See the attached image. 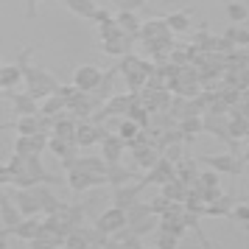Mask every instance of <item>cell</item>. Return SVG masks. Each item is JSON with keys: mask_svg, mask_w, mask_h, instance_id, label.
Listing matches in <instances>:
<instances>
[{"mask_svg": "<svg viewBox=\"0 0 249 249\" xmlns=\"http://www.w3.org/2000/svg\"><path fill=\"white\" fill-rule=\"evenodd\" d=\"M25 215L20 213V207L14 204L12 193H3V204H0V224H3V230H0V235H9L17 224H23Z\"/></svg>", "mask_w": 249, "mask_h": 249, "instance_id": "cell-6", "label": "cell"}, {"mask_svg": "<svg viewBox=\"0 0 249 249\" xmlns=\"http://www.w3.org/2000/svg\"><path fill=\"white\" fill-rule=\"evenodd\" d=\"M230 132H232V140H247V135H249V118L247 115H241V112H235L232 118H230Z\"/></svg>", "mask_w": 249, "mask_h": 249, "instance_id": "cell-26", "label": "cell"}, {"mask_svg": "<svg viewBox=\"0 0 249 249\" xmlns=\"http://www.w3.org/2000/svg\"><path fill=\"white\" fill-rule=\"evenodd\" d=\"M68 185L76 193H84L90 188H98V185H109V182H107V174H90V171L73 168V171H68Z\"/></svg>", "mask_w": 249, "mask_h": 249, "instance_id": "cell-4", "label": "cell"}, {"mask_svg": "<svg viewBox=\"0 0 249 249\" xmlns=\"http://www.w3.org/2000/svg\"><path fill=\"white\" fill-rule=\"evenodd\" d=\"M235 199L232 196H224V199H218V202L207 204V210H204V215H210V218H230L232 215V207H235Z\"/></svg>", "mask_w": 249, "mask_h": 249, "instance_id": "cell-22", "label": "cell"}, {"mask_svg": "<svg viewBox=\"0 0 249 249\" xmlns=\"http://www.w3.org/2000/svg\"><path fill=\"white\" fill-rule=\"evenodd\" d=\"M23 79H25L23 62H17V65H3V70H0V87H3V92H12Z\"/></svg>", "mask_w": 249, "mask_h": 249, "instance_id": "cell-14", "label": "cell"}, {"mask_svg": "<svg viewBox=\"0 0 249 249\" xmlns=\"http://www.w3.org/2000/svg\"><path fill=\"white\" fill-rule=\"evenodd\" d=\"M160 230L182 238L185 232H188V224H185V218H160Z\"/></svg>", "mask_w": 249, "mask_h": 249, "instance_id": "cell-31", "label": "cell"}, {"mask_svg": "<svg viewBox=\"0 0 249 249\" xmlns=\"http://www.w3.org/2000/svg\"><path fill=\"white\" fill-rule=\"evenodd\" d=\"M12 199H14V204L20 207V213L25 215V218H36V215L42 213V204H39V196H36V191L34 188H17V191L12 193Z\"/></svg>", "mask_w": 249, "mask_h": 249, "instance_id": "cell-7", "label": "cell"}, {"mask_svg": "<svg viewBox=\"0 0 249 249\" xmlns=\"http://www.w3.org/2000/svg\"><path fill=\"white\" fill-rule=\"evenodd\" d=\"M143 3H146V0H124L121 6H124V12H135V9H140V6H143Z\"/></svg>", "mask_w": 249, "mask_h": 249, "instance_id": "cell-41", "label": "cell"}, {"mask_svg": "<svg viewBox=\"0 0 249 249\" xmlns=\"http://www.w3.org/2000/svg\"><path fill=\"white\" fill-rule=\"evenodd\" d=\"M174 177H177V162H171V160L162 157L151 171H146L143 182H146V185H165V182H171Z\"/></svg>", "mask_w": 249, "mask_h": 249, "instance_id": "cell-11", "label": "cell"}, {"mask_svg": "<svg viewBox=\"0 0 249 249\" xmlns=\"http://www.w3.org/2000/svg\"><path fill=\"white\" fill-rule=\"evenodd\" d=\"M14 129L20 137H31V135H42V115H25L14 121Z\"/></svg>", "mask_w": 249, "mask_h": 249, "instance_id": "cell-18", "label": "cell"}, {"mask_svg": "<svg viewBox=\"0 0 249 249\" xmlns=\"http://www.w3.org/2000/svg\"><path fill=\"white\" fill-rule=\"evenodd\" d=\"M177 244H179V238H177V235L162 232V230L154 232V247H157V249H177Z\"/></svg>", "mask_w": 249, "mask_h": 249, "instance_id": "cell-35", "label": "cell"}, {"mask_svg": "<svg viewBox=\"0 0 249 249\" xmlns=\"http://www.w3.org/2000/svg\"><path fill=\"white\" fill-rule=\"evenodd\" d=\"M65 109H68V101L59 92H53L51 98H45V101L39 104V115H45V118H59Z\"/></svg>", "mask_w": 249, "mask_h": 249, "instance_id": "cell-20", "label": "cell"}, {"mask_svg": "<svg viewBox=\"0 0 249 249\" xmlns=\"http://www.w3.org/2000/svg\"><path fill=\"white\" fill-rule=\"evenodd\" d=\"M165 23H168V28L174 31V34H185L188 28H191V20H188V12H174L165 17Z\"/></svg>", "mask_w": 249, "mask_h": 249, "instance_id": "cell-28", "label": "cell"}, {"mask_svg": "<svg viewBox=\"0 0 249 249\" xmlns=\"http://www.w3.org/2000/svg\"><path fill=\"white\" fill-rule=\"evenodd\" d=\"M28 56H31V48H25L23 53L17 56V62H23V68H25V84H28V95H34L36 101L42 104L45 98H51L53 92H59V84L48 70L42 68H28Z\"/></svg>", "mask_w": 249, "mask_h": 249, "instance_id": "cell-1", "label": "cell"}, {"mask_svg": "<svg viewBox=\"0 0 249 249\" xmlns=\"http://www.w3.org/2000/svg\"><path fill=\"white\" fill-rule=\"evenodd\" d=\"M34 191H36V196H39V204H42V213H45V218L59 215L62 210H65V202H62V199H56V196L48 191L45 185H36Z\"/></svg>", "mask_w": 249, "mask_h": 249, "instance_id": "cell-15", "label": "cell"}, {"mask_svg": "<svg viewBox=\"0 0 249 249\" xmlns=\"http://www.w3.org/2000/svg\"><path fill=\"white\" fill-rule=\"evenodd\" d=\"M247 6H244V3H238V0H230V3H227V17H230V20H232V23H244V20H247Z\"/></svg>", "mask_w": 249, "mask_h": 249, "instance_id": "cell-33", "label": "cell"}, {"mask_svg": "<svg viewBox=\"0 0 249 249\" xmlns=\"http://www.w3.org/2000/svg\"><path fill=\"white\" fill-rule=\"evenodd\" d=\"M148 215H154V213H151V204H140V202H137L135 207H129V210H126V218H129V227H137L140 221H146Z\"/></svg>", "mask_w": 249, "mask_h": 249, "instance_id": "cell-29", "label": "cell"}, {"mask_svg": "<svg viewBox=\"0 0 249 249\" xmlns=\"http://www.w3.org/2000/svg\"><path fill=\"white\" fill-rule=\"evenodd\" d=\"M101 146H104V160H107L109 165H115V162H121V157H124V151L129 148V143H126L121 135H118V137L109 135V137L101 143Z\"/></svg>", "mask_w": 249, "mask_h": 249, "instance_id": "cell-16", "label": "cell"}, {"mask_svg": "<svg viewBox=\"0 0 249 249\" xmlns=\"http://www.w3.org/2000/svg\"><path fill=\"white\" fill-rule=\"evenodd\" d=\"M56 249H65V247H56Z\"/></svg>", "mask_w": 249, "mask_h": 249, "instance_id": "cell-47", "label": "cell"}, {"mask_svg": "<svg viewBox=\"0 0 249 249\" xmlns=\"http://www.w3.org/2000/svg\"><path fill=\"white\" fill-rule=\"evenodd\" d=\"M101 81H104V73H101V68H95V65H81V68L73 73V84H76L81 92H95L101 87Z\"/></svg>", "mask_w": 249, "mask_h": 249, "instance_id": "cell-5", "label": "cell"}, {"mask_svg": "<svg viewBox=\"0 0 249 249\" xmlns=\"http://www.w3.org/2000/svg\"><path fill=\"white\" fill-rule=\"evenodd\" d=\"M115 20H118V25L124 28L126 34H132V36H137V34H140V28H143V25L137 23L135 12H121L118 17H115Z\"/></svg>", "mask_w": 249, "mask_h": 249, "instance_id": "cell-30", "label": "cell"}, {"mask_svg": "<svg viewBox=\"0 0 249 249\" xmlns=\"http://www.w3.org/2000/svg\"><path fill=\"white\" fill-rule=\"evenodd\" d=\"M65 249H90V241H87V235L81 232V227L76 230V232H70V235H68Z\"/></svg>", "mask_w": 249, "mask_h": 249, "instance_id": "cell-36", "label": "cell"}, {"mask_svg": "<svg viewBox=\"0 0 249 249\" xmlns=\"http://www.w3.org/2000/svg\"><path fill=\"white\" fill-rule=\"evenodd\" d=\"M36 3H39V0H25V14H28L31 20L36 17Z\"/></svg>", "mask_w": 249, "mask_h": 249, "instance_id": "cell-42", "label": "cell"}, {"mask_svg": "<svg viewBox=\"0 0 249 249\" xmlns=\"http://www.w3.org/2000/svg\"><path fill=\"white\" fill-rule=\"evenodd\" d=\"M143 188H146V182H143V179L135 182V185H121V188H115L112 204H115V207H121V210L135 207V204H137V196H140V191H143Z\"/></svg>", "mask_w": 249, "mask_h": 249, "instance_id": "cell-10", "label": "cell"}, {"mask_svg": "<svg viewBox=\"0 0 249 249\" xmlns=\"http://www.w3.org/2000/svg\"><path fill=\"white\" fill-rule=\"evenodd\" d=\"M188 193H191V185H185V182L177 179V177L162 185V196H168L171 202H185V199H188Z\"/></svg>", "mask_w": 249, "mask_h": 249, "instance_id": "cell-23", "label": "cell"}, {"mask_svg": "<svg viewBox=\"0 0 249 249\" xmlns=\"http://www.w3.org/2000/svg\"><path fill=\"white\" fill-rule=\"evenodd\" d=\"M132 177H135V174H132L129 168H124L121 162H115V165H109V168H107V182H109L112 188L129 185V179H132Z\"/></svg>", "mask_w": 249, "mask_h": 249, "instance_id": "cell-25", "label": "cell"}, {"mask_svg": "<svg viewBox=\"0 0 249 249\" xmlns=\"http://www.w3.org/2000/svg\"><path fill=\"white\" fill-rule=\"evenodd\" d=\"M140 132H143V126L135 124L132 118H126L124 124H121V137H124L126 143H132V140H137L140 137Z\"/></svg>", "mask_w": 249, "mask_h": 249, "instance_id": "cell-32", "label": "cell"}, {"mask_svg": "<svg viewBox=\"0 0 249 249\" xmlns=\"http://www.w3.org/2000/svg\"><path fill=\"white\" fill-rule=\"evenodd\" d=\"M90 249H104V247H90Z\"/></svg>", "mask_w": 249, "mask_h": 249, "instance_id": "cell-45", "label": "cell"}, {"mask_svg": "<svg viewBox=\"0 0 249 249\" xmlns=\"http://www.w3.org/2000/svg\"><path fill=\"white\" fill-rule=\"evenodd\" d=\"M95 227L101 230L104 235H118L121 230H126L129 227V218H126V210H121V207H109V210H104L101 215H98V221H95Z\"/></svg>", "mask_w": 249, "mask_h": 249, "instance_id": "cell-3", "label": "cell"}, {"mask_svg": "<svg viewBox=\"0 0 249 249\" xmlns=\"http://www.w3.org/2000/svg\"><path fill=\"white\" fill-rule=\"evenodd\" d=\"M232 221H241V224H247L249 221V204L247 202H238L235 207H232V215H230Z\"/></svg>", "mask_w": 249, "mask_h": 249, "instance_id": "cell-38", "label": "cell"}, {"mask_svg": "<svg viewBox=\"0 0 249 249\" xmlns=\"http://www.w3.org/2000/svg\"><path fill=\"white\" fill-rule=\"evenodd\" d=\"M244 232H247V235H249V221H247V224H244Z\"/></svg>", "mask_w": 249, "mask_h": 249, "instance_id": "cell-44", "label": "cell"}, {"mask_svg": "<svg viewBox=\"0 0 249 249\" xmlns=\"http://www.w3.org/2000/svg\"><path fill=\"white\" fill-rule=\"evenodd\" d=\"M6 98L14 101V115L17 118H25V115H39V101L28 92H3Z\"/></svg>", "mask_w": 249, "mask_h": 249, "instance_id": "cell-12", "label": "cell"}, {"mask_svg": "<svg viewBox=\"0 0 249 249\" xmlns=\"http://www.w3.org/2000/svg\"><path fill=\"white\" fill-rule=\"evenodd\" d=\"M132 34H121V36H112V39H104L101 42V51L104 53H109V56H129V48H132Z\"/></svg>", "mask_w": 249, "mask_h": 249, "instance_id": "cell-17", "label": "cell"}, {"mask_svg": "<svg viewBox=\"0 0 249 249\" xmlns=\"http://www.w3.org/2000/svg\"><path fill=\"white\" fill-rule=\"evenodd\" d=\"M199 185L202 188H213V185H218V171H204V174H199Z\"/></svg>", "mask_w": 249, "mask_h": 249, "instance_id": "cell-39", "label": "cell"}, {"mask_svg": "<svg viewBox=\"0 0 249 249\" xmlns=\"http://www.w3.org/2000/svg\"><path fill=\"white\" fill-rule=\"evenodd\" d=\"M48 143H51V137L48 135L17 137V143H14V154H20V157H39V154L48 148Z\"/></svg>", "mask_w": 249, "mask_h": 249, "instance_id": "cell-8", "label": "cell"}, {"mask_svg": "<svg viewBox=\"0 0 249 249\" xmlns=\"http://www.w3.org/2000/svg\"><path fill=\"white\" fill-rule=\"evenodd\" d=\"M227 39H230V42H232V45H249V31L247 28H238V25H230V28H227Z\"/></svg>", "mask_w": 249, "mask_h": 249, "instance_id": "cell-34", "label": "cell"}, {"mask_svg": "<svg viewBox=\"0 0 249 249\" xmlns=\"http://www.w3.org/2000/svg\"><path fill=\"white\" fill-rule=\"evenodd\" d=\"M196 162H202V165L218 171V174H232V177H238L247 168V160L235 157V154H202V157H196Z\"/></svg>", "mask_w": 249, "mask_h": 249, "instance_id": "cell-2", "label": "cell"}, {"mask_svg": "<svg viewBox=\"0 0 249 249\" xmlns=\"http://www.w3.org/2000/svg\"><path fill=\"white\" fill-rule=\"evenodd\" d=\"M177 179H182L185 185H196L199 182V171H196V160L185 157L177 162Z\"/></svg>", "mask_w": 249, "mask_h": 249, "instance_id": "cell-21", "label": "cell"}, {"mask_svg": "<svg viewBox=\"0 0 249 249\" xmlns=\"http://www.w3.org/2000/svg\"><path fill=\"white\" fill-rule=\"evenodd\" d=\"M148 204H151V213H154V215H160V218H162V215L168 213V207H171V204H174V202H171L168 196H162V193H160V196H154V199H151V202H148Z\"/></svg>", "mask_w": 249, "mask_h": 249, "instance_id": "cell-37", "label": "cell"}, {"mask_svg": "<svg viewBox=\"0 0 249 249\" xmlns=\"http://www.w3.org/2000/svg\"><path fill=\"white\" fill-rule=\"evenodd\" d=\"M76 132H79V124H76L73 118L59 115L56 124H53V137H62V140H76Z\"/></svg>", "mask_w": 249, "mask_h": 249, "instance_id": "cell-24", "label": "cell"}, {"mask_svg": "<svg viewBox=\"0 0 249 249\" xmlns=\"http://www.w3.org/2000/svg\"><path fill=\"white\" fill-rule=\"evenodd\" d=\"M42 221H45V218H39V215H36V218H23V224H17L9 235H17L20 241H28V244H31V241H36V238L42 235Z\"/></svg>", "mask_w": 249, "mask_h": 249, "instance_id": "cell-13", "label": "cell"}, {"mask_svg": "<svg viewBox=\"0 0 249 249\" xmlns=\"http://www.w3.org/2000/svg\"><path fill=\"white\" fill-rule=\"evenodd\" d=\"M118 249H146V247L140 244V238H137V235H132V238H126V241H121Z\"/></svg>", "mask_w": 249, "mask_h": 249, "instance_id": "cell-40", "label": "cell"}, {"mask_svg": "<svg viewBox=\"0 0 249 249\" xmlns=\"http://www.w3.org/2000/svg\"><path fill=\"white\" fill-rule=\"evenodd\" d=\"M62 3H65L73 14L84 17V20H95V14H98V3H95V0H62Z\"/></svg>", "mask_w": 249, "mask_h": 249, "instance_id": "cell-19", "label": "cell"}, {"mask_svg": "<svg viewBox=\"0 0 249 249\" xmlns=\"http://www.w3.org/2000/svg\"><path fill=\"white\" fill-rule=\"evenodd\" d=\"M146 249H157V247H146Z\"/></svg>", "mask_w": 249, "mask_h": 249, "instance_id": "cell-46", "label": "cell"}, {"mask_svg": "<svg viewBox=\"0 0 249 249\" xmlns=\"http://www.w3.org/2000/svg\"><path fill=\"white\" fill-rule=\"evenodd\" d=\"M204 132H210L215 135L218 140H224L230 146H235V140H232V132H230V118L227 115H204Z\"/></svg>", "mask_w": 249, "mask_h": 249, "instance_id": "cell-9", "label": "cell"}, {"mask_svg": "<svg viewBox=\"0 0 249 249\" xmlns=\"http://www.w3.org/2000/svg\"><path fill=\"white\" fill-rule=\"evenodd\" d=\"M244 160H247V165H249V146H247V151H244Z\"/></svg>", "mask_w": 249, "mask_h": 249, "instance_id": "cell-43", "label": "cell"}, {"mask_svg": "<svg viewBox=\"0 0 249 249\" xmlns=\"http://www.w3.org/2000/svg\"><path fill=\"white\" fill-rule=\"evenodd\" d=\"M179 129L185 135V140H193L199 132H204V118L202 115L199 118H185V121H179Z\"/></svg>", "mask_w": 249, "mask_h": 249, "instance_id": "cell-27", "label": "cell"}]
</instances>
